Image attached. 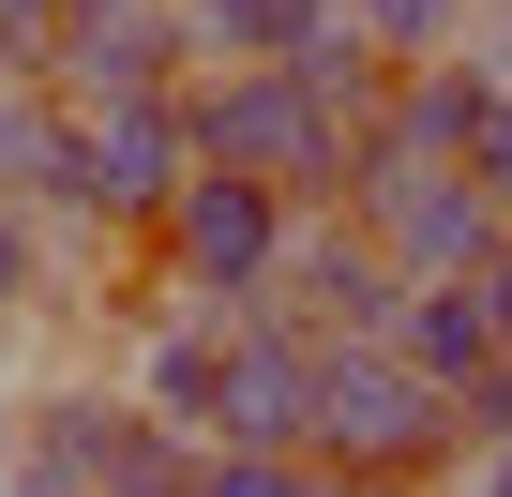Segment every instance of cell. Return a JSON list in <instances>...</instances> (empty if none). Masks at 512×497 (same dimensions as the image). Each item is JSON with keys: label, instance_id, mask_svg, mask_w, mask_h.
I'll list each match as a JSON object with an SVG mask.
<instances>
[{"label": "cell", "instance_id": "cell-3", "mask_svg": "<svg viewBox=\"0 0 512 497\" xmlns=\"http://www.w3.org/2000/svg\"><path fill=\"white\" fill-rule=\"evenodd\" d=\"M347 211L377 226V257H392L407 287H467V272H497V257H512V211H497L467 166L407 151V136H362V166H347Z\"/></svg>", "mask_w": 512, "mask_h": 497}, {"label": "cell", "instance_id": "cell-12", "mask_svg": "<svg viewBox=\"0 0 512 497\" xmlns=\"http://www.w3.org/2000/svg\"><path fill=\"white\" fill-rule=\"evenodd\" d=\"M362 31H377V61H392V76H422V61H482L497 0H362Z\"/></svg>", "mask_w": 512, "mask_h": 497}, {"label": "cell", "instance_id": "cell-5", "mask_svg": "<svg viewBox=\"0 0 512 497\" xmlns=\"http://www.w3.org/2000/svg\"><path fill=\"white\" fill-rule=\"evenodd\" d=\"M181 196H196V121L181 106H76V196L61 211H91L121 257H151Z\"/></svg>", "mask_w": 512, "mask_h": 497}, {"label": "cell", "instance_id": "cell-2", "mask_svg": "<svg viewBox=\"0 0 512 497\" xmlns=\"http://www.w3.org/2000/svg\"><path fill=\"white\" fill-rule=\"evenodd\" d=\"M317 467L332 482H452L467 467V392H437L407 347H332V377H317Z\"/></svg>", "mask_w": 512, "mask_h": 497}, {"label": "cell", "instance_id": "cell-8", "mask_svg": "<svg viewBox=\"0 0 512 497\" xmlns=\"http://www.w3.org/2000/svg\"><path fill=\"white\" fill-rule=\"evenodd\" d=\"M121 392H136L151 422H181V437H211V422H226V317H211V302H181V317H151V332H136V362H121Z\"/></svg>", "mask_w": 512, "mask_h": 497}, {"label": "cell", "instance_id": "cell-21", "mask_svg": "<svg viewBox=\"0 0 512 497\" xmlns=\"http://www.w3.org/2000/svg\"><path fill=\"white\" fill-rule=\"evenodd\" d=\"M0 76H16V61H0Z\"/></svg>", "mask_w": 512, "mask_h": 497}, {"label": "cell", "instance_id": "cell-13", "mask_svg": "<svg viewBox=\"0 0 512 497\" xmlns=\"http://www.w3.org/2000/svg\"><path fill=\"white\" fill-rule=\"evenodd\" d=\"M181 16H196V46H211V61H287V46L332 16V0H181Z\"/></svg>", "mask_w": 512, "mask_h": 497}, {"label": "cell", "instance_id": "cell-19", "mask_svg": "<svg viewBox=\"0 0 512 497\" xmlns=\"http://www.w3.org/2000/svg\"><path fill=\"white\" fill-rule=\"evenodd\" d=\"M482 46H497V61H512V0H497V31H482Z\"/></svg>", "mask_w": 512, "mask_h": 497}, {"label": "cell", "instance_id": "cell-15", "mask_svg": "<svg viewBox=\"0 0 512 497\" xmlns=\"http://www.w3.org/2000/svg\"><path fill=\"white\" fill-rule=\"evenodd\" d=\"M196 497H317V467H287V452H211Z\"/></svg>", "mask_w": 512, "mask_h": 497}, {"label": "cell", "instance_id": "cell-6", "mask_svg": "<svg viewBox=\"0 0 512 497\" xmlns=\"http://www.w3.org/2000/svg\"><path fill=\"white\" fill-rule=\"evenodd\" d=\"M317 377H332V347L287 302H226V422H211V452H287V467H317Z\"/></svg>", "mask_w": 512, "mask_h": 497}, {"label": "cell", "instance_id": "cell-11", "mask_svg": "<svg viewBox=\"0 0 512 497\" xmlns=\"http://www.w3.org/2000/svg\"><path fill=\"white\" fill-rule=\"evenodd\" d=\"M76 196V106L46 76H0V211H61Z\"/></svg>", "mask_w": 512, "mask_h": 497}, {"label": "cell", "instance_id": "cell-20", "mask_svg": "<svg viewBox=\"0 0 512 497\" xmlns=\"http://www.w3.org/2000/svg\"><path fill=\"white\" fill-rule=\"evenodd\" d=\"M497 302H512V257H497Z\"/></svg>", "mask_w": 512, "mask_h": 497}, {"label": "cell", "instance_id": "cell-16", "mask_svg": "<svg viewBox=\"0 0 512 497\" xmlns=\"http://www.w3.org/2000/svg\"><path fill=\"white\" fill-rule=\"evenodd\" d=\"M467 452H512V362H497V377L467 392Z\"/></svg>", "mask_w": 512, "mask_h": 497}, {"label": "cell", "instance_id": "cell-10", "mask_svg": "<svg viewBox=\"0 0 512 497\" xmlns=\"http://www.w3.org/2000/svg\"><path fill=\"white\" fill-rule=\"evenodd\" d=\"M497 91H512V61H497V46H482V61H422V76L392 91V121H377V136H407V151L467 166V151H482V121H497Z\"/></svg>", "mask_w": 512, "mask_h": 497}, {"label": "cell", "instance_id": "cell-14", "mask_svg": "<svg viewBox=\"0 0 512 497\" xmlns=\"http://www.w3.org/2000/svg\"><path fill=\"white\" fill-rule=\"evenodd\" d=\"M31 317H61V287H46V241H31V211H0V347H16Z\"/></svg>", "mask_w": 512, "mask_h": 497}, {"label": "cell", "instance_id": "cell-7", "mask_svg": "<svg viewBox=\"0 0 512 497\" xmlns=\"http://www.w3.org/2000/svg\"><path fill=\"white\" fill-rule=\"evenodd\" d=\"M317 347H407V272L377 257V226L362 211H302V241H287V287H272Z\"/></svg>", "mask_w": 512, "mask_h": 497}, {"label": "cell", "instance_id": "cell-4", "mask_svg": "<svg viewBox=\"0 0 512 497\" xmlns=\"http://www.w3.org/2000/svg\"><path fill=\"white\" fill-rule=\"evenodd\" d=\"M287 241H302V196H272V181H226V166H196V196L166 211V241H151V272H166V302H272L287 287Z\"/></svg>", "mask_w": 512, "mask_h": 497}, {"label": "cell", "instance_id": "cell-18", "mask_svg": "<svg viewBox=\"0 0 512 497\" xmlns=\"http://www.w3.org/2000/svg\"><path fill=\"white\" fill-rule=\"evenodd\" d=\"M452 497H512V452H467V467H452Z\"/></svg>", "mask_w": 512, "mask_h": 497}, {"label": "cell", "instance_id": "cell-9", "mask_svg": "<svg viewBox=\"0 0 512 497\" xmlns=\"http://www.w3.org/2000/svg\"><path fill=\"white\" fill-rule=\"evenodd\" d=\"M407 362H422L437 392H482V377L512 362V302H497V272H467V287H422V302H407Z\"/></svg>", "mask_w": 512, "mask_h": 497}, {"label": "cell", "instance_id": "cell-17", "mask_svg": "<svg viewBox=\"0 0 512 497\" xmlns=\"http://www.w3.org/2000/svg\"><path fill=\"white\" fill-rule=\"evenodd\" d=\"M467 181H482V196L512 211V91H497V121H482V151H467Z\"/></svg>", "mask_w": 512, "mask_h": 497}, {"label": "cell", "instance_id": "cell-1", "mask_svg": "<svg viewBox=\"0 0 512 497\" xmlns=\"http://www.w3.org/2000/svg\"><path fill=\"white\" fill-rule=\"evenodd\" d=\"M181 121H196V166H226V181H272V196H302V211H347V166H362V121H332L287 61H211L196 91H181Z\"/></svg>", "mask_w": 512, "mask_h": 497}]
</instances>
